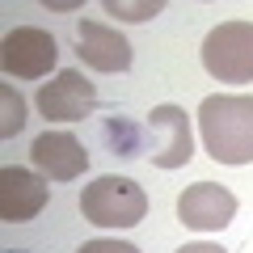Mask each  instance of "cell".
<instances>
[{"instance_id":"8","label":"cell","mask_w":253,"mask_h":253,"mask_svg":"<svg viewBox=\"0 0 253 253\" xmlns=\"http://www.w3.org/2000/svg\"><path fill=\"white\" fill-rule=\"evenodd\" d=\"M51 190H46L42 173H30L21 165H4L0 169V219L4 224H26L46 207Z\"/></svg>"},{"instance_id":"4","label":"cell","mask_w":253,"mask_h":253,"mask_svg":"<svg viewBox=\"0 0 253 253\" xmlns=\"http://www.w3.org/2000/svg\"><path fill=\"white\" fill-rule=\"evenodd\" d=\"M55 63H59V46L38 26H17L0 42V68L13 81H42L55 72Z\"/></svg>"},{"instance_id":"9","label":"cell","mask_w":253,"mask_h":253,"mask_svg":"<svg viewBox=\"0 0 253 253\" xmlns=\"http://www.w3.org/2000/svg\"><path fill=\"white\" fill-rule=\"evenodd\" d=\"M30 161L46 181H76L89 169V152L72 131H42L30 148Z\"/></svg>"},{"instance_id":"10","label":"cell","mask_w":253,"mask_h":253,"mask_svg":"<svg viewBox=\"0 0 253 253\" xmlns=\"http://www.w3.org/2000/svg\"><path fill=\"white\" fill-rule=\"evenodd\" d=\"M76 55L93 72H126L131 68V42L106 21H81L76 30Z\"/></svg>"},{"instance_id":"6","label":"cell","mask_w":253,"mask_h":253,"mask_svg":"<svg viewBox=\"0 0 253 253\" xmlns=\"http://www.w3.org/2000/svg\"><path fill=\"white\" fill-rule=\"evenodd\" d=\"M34 106H38V114L51 118V123H81V118H89V110L97 106V89H93L76 68H63V72H55V81L38 84Z\"/></svg>"},{"instance_id":"2","label":"cell","mask_w":253,"mask_h":253,"mask_svg":"<svg viewBox=\"0 0 253 253\" xmlns=\"http://www.w3.org/2000/svg\"><path fill=\"white\" fill-rule=\"evenodd\" d=\"M81 215L97 228H135L148 215V194L144 186H135L131 177H106L89 181L81 194Z\"/></svg>"},{"instance_id":"1","label":"cell","mask_w":253,"mask_h":253,"mask_svg":"<svg viewBox=\"0 0 253 253\" xmlns=\"http://www.w3.org/2000/svg\"><path fill=\"white\" fill-rule=\"evenodd\" d=\"M203 148L219 165H253V97L215 93L199 106Z\"/></svg>"},{"instance_id":"11","label":"cell","mask_w":253,"mask_h":253,"mask_svg":"<svg viewBox=\"0 0 253 253\" xmlns=\"http://www.w3.org/2000/svg\"><path fill=\"white\" fill-rule=\"evenodd\" d=\"M0 101H4V123H0V135L13 139L26 126V101L17 97V89L13 84H0Z\"/></svg>"},{"instance_id":"14","label":"cell","mask_w":253,"mask_h":253,"mask_svg":"<svg viewBox=\"0 0 253 253\" xmlns=\"http://www.w3.org/2000/svg\"><path fill=\"white\" fill-rule=\"evenodd\" d=\"M177 253H228L224 245H211V241H194V245H181Z\"/></svg>"},{"instance_id":"5","label":"cell","mask_w":253,"mask_h":253,"mask_svg":"<svg viewBox=\"0 0 253 253\" xmlns=\"http://www.w3.org/2000/svg\"><path fill=\"white\" fill-rule=\"evenodd\" d=\"M148 139H152V165L156 169H181L194 156V135H190V114L173 101L156 106L148 114Z\"/></svg>"},{"instance_id":"3","label":"cell","mask_w":253,"mask_h":253,"mask_svg":"<svg viewBox=\"0 0 253 253\" xmlns=\"http://www.w3.org/2000/svg\"><path fill=\"white\" fill-rule=\"evenodd\" d=\"M203 68L219 84L253 81V21H219L203 38Z\"/></svg>"},{"instance_id":"13","label":"cell","mask_w":253,"mask_h":253,"mask_svg":"<svg viewBox=\"0 0 253 253\" xmlns=\"http://www.w3.org/2000/svg\"><path fill=\"white\" fill-rule=\"evenodd\" d=\"M76 253H139L135 245H126V241H110V236H101V241H84Z\"/></svg>"},{"instance_id":"7","label":"cell","mask_w":253,"mask_h":253,"mask_svg":"<svg viewBox=\"0 0 253 253\" xmlns=\"http://www.w3.org/2000/svg\"><path fill=\"white\" fill-rule=\"evenodd\" d=\"M236 215V194L215 181H194L177 194V219L194 232H219Z\"/></svg>"},{"instance_id":"12","label":"cell","mask_w":253,"mask_h":253,"mask_svg":"<svg viewBox=\"0 0 253 253\" xmlns=\"http://www.w3.org/2000/svg\"><path fill=\"white\" fill-rule=\"evenodd\" d=\"M106 13L110 17H123V21H148L156 13H165V0H106Z\"/></svg>"}]
</instances>
